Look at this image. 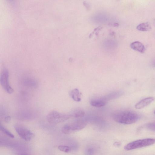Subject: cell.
<instances>
[{
	"label": "cell",
	"instance_id": "obj_10",
	"mask_svg": "<svg viewBox=\"0 0 155 155\" xmlns=\"http://www.w3.org/2000/svg\"><path fill=\"white\" fill-rule=\"evenodd\" d=\"M107 102L104 100L102 98L93 99L91 101V105L96 107H101L105 105Z\"/></svg>",
	"mask_w": 155,
	"mask_h": 155
},
{
	"label": "cell",
	"instance_id": "obj_8",
	"mask_svg": "<svg viewBox=\"0 0 155 155\" xmlns=\"http://www.w3.org/2000/svg\"><path fill=\"white\" fill-rule=\"evenodd\" d=\"M123 92L122 91H117L111 93L102 98L107 102L108 101L118 98L122 95Z\"/></svg>",
	"mask_w": 155,
	"mask_h": 155
},
{
	"label": "cell",
	"instance_id": "obj_3",
	"mask_svg": "<svg viewBox=\"0 0 155 155\" xmlns=\"http://www.w3.org/2000/svg\"><path fill=\"white\" fill-rule=\"evenodd\" d=\"M71 117L70 114L62 113L53 110L48 114L46 118L49 123L57 124L64 122Z\"/></svg>",
	"mask_w": 155,
	"mask_h": 155
},
{
	"label": "cell",
	"instance_id": "obj_19",
	"mask_svg": "<svg viewBox=\"0 0 155 155\" xmlns=\"http://www.w3.org/2000/svg\"><path fill=\"white\" fill-rule=\"evenodd\" d=\"M154 114H155V111H154Z\"/></svg>",
	"mask_w": 155,
	"mask_h": 155
},
{
	"label": "cell",
	"instance_id": "obj_17",
	"mask_svg": "<svg viewBox=\"0 0 155 155\" xmlns=\"http://www.w3.org/2000/svg\"><path fill=\"white\" fill-rule=\"evenodd\" d=\"M10 117L9 116H7L5 118V121L6 122H8L10 120Z\"/></svg>",
	"mask_w": 155,
	"mask_h": 155
},
{
	"label": "cell",
	"instance_id": "obj_9",
	"mask_svg": "<svg viewBox=\"0 0 155 155\" xmlns=\"http://www.w3.org/2000/svg\"><path fill=\"white\" fill-rule=\"evenodd\" d=\"M133 49L140 53H143L145 51V48L143 45L139 41H135L132 43L130 45Z\"/></svg>",
	"mask_w": 155,
	"mask_h": 155
},
{
	"label": "cell",
	"instance_id": "obj_2",
	"mask_svg": "<svg viewBox=\"0 0 155 155\" xmlns=\"http://www.w3.org/2000/svg\"><path fill=\"white\" fill-rule=\"evenodd\" d=\"M87 121L83 119H78L65 125L61 131L65 134H69L84 128L87 125Z\"/></svg>",
	"mask_w": 155,
	"mask_h": 155
},
{
	"label": "cell",
	"instance_id": "obj_18",
	"mask_svg": "<svg viewBox=\"0 0 155 155\" xmlns=\"http://www.w3.org/2000/svg\"><path fill=\"white\" fill-rule=\"evenodd\" d=\"M151 64L153 67H155V58L152 60Z\"/></svg>",
	"mask_w": 155,
	"mask_h": 155
},
{
	"label": "cell",
	"instance_id": "obj_15",
	"mask_svg": "<svg viewBox=\"0 0 155 155\" xmlns=\"http://www.w3.org/2000/svg\"><path fill=\"white\" fill-rule=\"evenodd\" d=\"M58 149L61 151L65 153H69L71 150V148L67 146L60 145L58 147Z\"/></svg>",
	"mask_w": 155,
	"mask_h": 155
},
{
	"label": "cell",
	"instance_id": "obj_1",
	"mask_svg": "<svg viewBox=\"0 0 155 155\" xmlns=\"http://www.w3.org/2000/svg\"><path fill=\"white\" fill-rule=\"evenodd\" d=\"M112 117L117 122L130 124L137 122L139 119L140 116L134 111L124 110L115 112L112 114Z\"/></svg>",
	"mask_w": 155,
	"mask_h": 155
},
{
	"label": "cell",
	"instance_id": "obj_16",
	"mask_svg": "<svg viewBox=\"0 0 155 155\" xmlns=\"http://www.w3.org/2000/svg\"><path fill=\"white\" fill-rule=\"evenodd\" d=\"M146 127L150 130L155 131V121L148 123L146 125Z\"/></svg>",
	"mask_w": 155,
	"mask_h": 155
},
{
	"label": "cell",
	"instance_id": "obj_12",
	"mask_svg": "<svg viewBox=\"0 0 155 155\" xmlns=\"http://www.w3.org/2000/svg\"><path fill=\"white\" fill-rule=\"evenodd\" d=\"M85 114V112L83 109L78 108L75 109L70 114L71 117L78 118L83 117Z\"/></svg>",
	"mask_w": 155,
	"mask_h": 155
},
{
	"label": "cell",
	"instance_id": "obj_6",
	"mask_svg": "<svg viewBox=\"0 0 155 155\" xmlns=\"http://www.w3.org/2000/svg\"><path fill=\"white\" fill-rule=\"evenodd\" d=\"M14 127L20 137L25 141H30L34 137V134L30 130L24 127L16 125Z\"/></svg>",
	"mask_w": 155,
	"mask_h": 155
},
{
	"label": "cell",
	"instance_id": "obj_5",
	"mask_svg": "<svg viewBox=\"0 0 155 155\" xmlns=\"http://www.w3.org/2000/svg\"><path fill=\"white\" fill-rule=\"evenodd\" d=\"M9 74L8 70L6 69H4L0 75V82L4 90L7 93L11 94L13 93L14 90L9 85Z\"/></svg>",
	"mask_w": 155,
	"mask_h": 155
},
{
	"label": "cell",
	"instance_id": "obj_20",
	"mask_svg": "<svg viewBox=\"0 0 155 155\" xmlns=\"http://www.w3.org/2000/svg\"></svg>",
	"mask_w": 155,
	"mask_h": 155
},
{
	"label": "cell",
	"instance_id": "obj_4",
	"mask_svg": "<svg viewBox=\"0 0 155 155\" xmlns=\"http://www.w3.org/2000/svg\"><path fill=\"white\" fill-rule=\"evenodd\" d=\"M154 143H155V139H144L130 142L126 145L124 147V148L126 150H131L149 146Z\"/></svg>",
	"mask_w": 155,
	"mask_h": 155
},
{
	"label": "cell",
	"instance_id": "obj_7",
	"mask_svg": "<svg viewBox=\"0 0 155 155\" xmlns=\"http://www.w3.org/2000/svg\"><path fill=\"white\" fill-rule=\"evenodd\" d=\"M154 100L155 98L152 97L144 98L137 103L135 105V108L137 109L144 108L151 104Z\"/></svg>",
	"mask_w": 155,
	"mask_h": 155
},
{
	"label": "cell",
	"instance_id": "obj_11",
	"mask_svg": "<svg viewBox=\"0 0 155 155\" xmlns=\"http://www.w3.org/2000/svg\"><path fill=\"white\" fill-rule=\"evenodd\" d=\"M70 95L72 98L76 101L79 102L81 100L80 93L77 88L72 90L70 92Z\"/></svg>",
	"mask_w": 155,
	"mask_h": 155
},
{
	"label": "cell",
	"instance_id": "obj_13",
	"mask_svg": "<svg viewBox=\"0 0 155 155\" xmlns=\"http://www.w3.org/2000/svg\"><path fill=\"white\" fill-rule=\"evenodd\" d=\"M137 30L141 31H147L149 30L151 28L150 24L148 22L141 23L137 26L136 28Z\"/></svg>",
	"mask_w": 155,
	"mask_h": 155
},
{
	"label": "cell",
	"instance_id": "obj_14",
	"mask_svg": "<svg viewBox=\"0 0 155 155\" xmlns=\"http://www.w3.org/2000/svg\"><path fill=\"white\" fill-rule=\"evenodd\" d=\"M0 129L1 130L3 133L5 134L8 136L12 138H13L14 137V135L9 131L5 128L3 126L1 125L0 126Z\"/></svg>",
	"mask_w": 155,
	"mask_h": 155
}]
</instances>
